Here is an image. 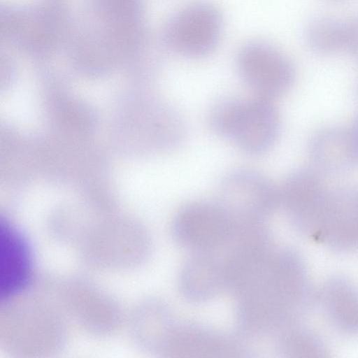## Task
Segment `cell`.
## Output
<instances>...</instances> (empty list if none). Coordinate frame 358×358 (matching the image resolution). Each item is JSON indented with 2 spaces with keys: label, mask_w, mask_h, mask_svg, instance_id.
Returning <instances> with one entry per match:
<instances>
[{
  "label": "cell",
  "mask_w": 358,
  "mask_h": 358,
  "mask_svg": "<svg viewBox=\"0 0 358 358\" xmlns=\"http://www.w3.org/2000/svg\"><path fill=\"white\" fill-rule=\"evenodd\" d=\"M208 121L216 134L255 155L273 146L280 128L279 115L271 99L259 96L220 100L211 108Z\"/></svg>",
  "instance_id": "7a4b0ae2"
},
{
  "label": "cell",
  "mask_w": 358,
  "mask_h": 358,
  "mask_svg": "<svg viewBox=\"0 0 358 358\" xmlns=\"http://www.w3.org/2000/svg\"><path fill=\"white\" fill-rule=\"evenodd\" d=\"M309 155L315 169L326 174L343 173L358 164L348 127L319 129L310 141Z\"/></svg>",
  "instance_id": "9c48e42d"
},
{
  "label": "cell",
  "mask_w": 358,
  "mask_h": 358,
  "mask_svg": "<svg viewBox=\"0 0 358 358\" xmlns=\"http://www.w3.org/2000/svg\"><path fill=\"white\" fill-rule=\"evenodd\" d=\"M350 141L358 160V117L348 127Z\"/></svg>",
  "instance_id": "5bb4252c"
},
{
  "label": "cell",
  "mask_w": 358,
  "mask_h": 358,
  "mask_svg": "<svg viewBox=\"0 0 358 358\" xmlns=\"http://www.w3.org/2000/svg\"><path fill=\"white\" fill-rule=\"evenodd\" d=\"M357 93H358V92H357Z\"/></svg>",
  "instance_id": "2e32d148"
},
{
  "label": "cell",
  "mask_w": 358,
  "mask_h": 358,
  "mask_svg": "<svg viewBox=\"0 0 358 358\" xmlns=\"http://www.w3.org/2000/svg\"><path fill=\"white\" fill-rule=\"evenodd\" d=\"M171 228L176 243L193 252L223 247L237 232L231 220L216 202L195 201L185 205L174 215Z\"/></svg>",
  "instance_id": "277c9868"
},
{
  "label": "cell",
  "mask_w": 358,
  "mask_h": 358,
  "mask_svg": "<svg viewBox=\"0 0 358 358\" xmlns=\"http://www.w3.org/2000/svg\"><path fill=\"white\" fill-rule=\"evenodd\" d=\"M178 285L182 296L195 302L228 292L229 274L224 248L194 252L180 268Z\"/></svg>",
  "instance_id": "52a82bcc"
},
{
  "label": "cell",
  "mask_w": 358,
  "mask_h": 358,
  "mask_svg": "<svg viewBox=\"0 0 358 358\" xmlns=\"http://www.w3.org/2000/svg\"><path fill=\"white\" fill-rule=\"evenodd\" d=\"M238 352L241 348L234 338L201 325L178 323L164 352L176 358L234 357Z\"/></svg>",
  "instance_id": "ba28073f"
},
{
  "label": "cell",
  "mask_w": 358,
  "mask_h": 358,
  "mask_svg": "<svg viewBox=\"0 0 358 358\" xmlns=\"http://www.w3.org/2000/svg\"><path fill=\"white\" fill-rule=\"evenodd\" d=\"M237 230L265 227L280 205V190L262 173L237 169L224 176L215 201Z\"/></svg>",
  "instance_id": "3957f363"
},
{
  "label": "cell",
  "mask_w": 358,
  "mask_h": 358,
  "mask_svg": "<svg viewBox=\"0 0 358 358\" xmlns=\"http://www.w3.org/2000/svg\"><path fill=\"white\" fill-rule=\"evenodd\" d=\"M231 293L240 331L279 334L297 324L308 308L310 289L301 258L275 244L241 277Z\"/></svg>",
  "instance_id": "6da1fadb"
},
{
  "label": "cell",
  "mask_w": 358,
  "mask_h": 358,
  "mask_svg": "<svg viewBox=\"0 0 358 358\" xmlns=\"http://www.w3.org/2000/svg\"><path fill=\"white\" fill-rule=\"evenodd\" d=\"M221 30L218 11L207 3L187 7L173 17L170 41L173 49L186 56L209 52L217 43Z\"/></svg>",
  "instance_id": "8992f818"
},
{
  "label": "cell",
  "mask_w": 358,
  "mask_h": 358,
  "mask_svg": "<svg viewBox=\"0 0 358 358\" xmlns=\"http://www.w3.org/2000/svg\"><path fill=\"white\" fill-rule=\"evenodd\" d=\"M177 324L171 310L164 303L148 301L136 311V336L143 347L163 353Z\"/></svg>",
  "instance_id": "7c38bea8"
},
{
  "label": "cell",
  "mask_w": 358,
  "mask_h": 358,
  "mask_svg": "<svg viewBox=\"0 0 358 358\" xmlns=\"http://www.w3.org/2000/svg\"><path fill=\"white\" fill-rule=\"evenodd\" d=\"M327 189L317 172L299 169L286 178L279 189L280 205L296 227L314 209Z\"/></svg>",
  "instance_id": "8fae6325"
},
{
  "label": "cell",
  "mask_w": 358,
  "mask_h": 358,
  "mask_svg": "<svg viewBox=\"0 0 358 358\" xmlns=\"http://www.w3.org/2000/svg\"><path fill=\"white\" fill-rule=\"evenodd\" d=\"M320 302L330 324L348 336H358V287L343 277L327 280L321 289Z\"/></svg>",
  "instance_id": "30bf717a"
},
{
  "label": "cell",
  "mask_w": 358,
  "mask_h": 358,
  "mask_svg": "<svg viewBox=\"0 0 358 358\" xmlns=\"http://www.w3.org/2000/svg\"><path fill=\"white\" fill-rule=\"evenodd\" d=\"M238 69L257 96L270 99L287 92L294 78L290 62L273 47L260 43L244 47L238 56Z\"/></svg>",
  "instance_id": "5b68a950"
},
{
  "label": "cell",
  "mask_w": 358,
  "mask_h": 358,
  "mask_svg": "<svg viewBox=\"0 0 358 358\" xmlns=\"http://www.w3.org/2000/svg\"><path fill=\"white\" fill-rule=\"evenodd\" d=\"M279 347L282 352L292 357H320L326 352L317 335L296 324L279 334Z\"/></svg>",
  "instance_id": "4fadbf2b"
},
{
  "label": "cell",
  "mask_w": 358,
  "mask_h": 358,
  "mask_svg": "<svg viewBox=\"0 0 358 358\" xmlns=\"http://www.w3.org/2000/svg\"><path fill=\"white\" fill-rule=\"evenodd\" d=\"M48 318H49V317H48V316H47V317H45V318H43V320H41V321H39V324H40V323H42V322H43V320H46V319H48ZM52 324H50L48 323V324H38V325H39V327H41L43 325H52Z\"/></svg>",
  "instance_id": "9a60e30c"
}]
</instances>
